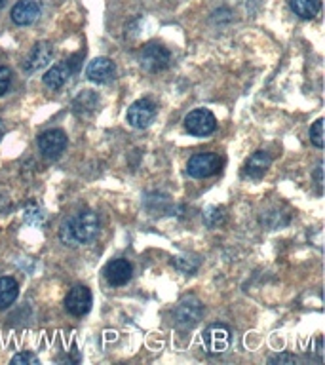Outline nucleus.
I'll use <instances>...</instances> for the list:
<instances>
[{
  "instance_id": "f257e3e1",
  "label": "nucleus",
  "mask_w": 325,
  "mask_h": 365,
  "mask_svg": "<svg viewBox=\"0 0 325 365\" xmlns=\"http://www.w3.org/2000/svg\"><path fill=\"white\" fill-rule=\"evenodd\" d=\"M99 234V217L96 211L82 210L74 215L67 217L59 228V240L65 245H84L90 244Z\"/></svg>"
},
{
  "instance_id": "f03ea898",
  "label": "nucleus",
  "mask_w": 325,
  "mask_h": 365,
  "mask_svg": "<svg viewBox=\"0 0 325 365\" xmlns=\"http://www.w3.org/2000/svg\"><path fill=\"white\" fill-rule=\"evenodd\" d=\"M202 314H204V304L196 299L194 295L185 297L171 312V318H173V324L181 329H190L194 325L198 324L202 319Z\"/></svg>"
},
{
  "instance_id": "7ed1b4c3",
  "label": "nucleus",
  "mask_w": 325,
  "mask_h": 365,
  "mask_svg": "<svg viewBox=\"0 0 325 365\" xmlns=\"http://www.w3.org/2000/svg\"><path fill=\"white\" fill-rule=\"evenodd\" d=\"M185 128L190 135L194 137H205L213 133L217 128L215 114L207 110V108H196L192 113L187 114L185 118Z\"/></svg>"
},
{
  "instance_id": "20e7f679",
  "label": "nucleus",
  "mask_w": 325,
  "mask_h": 365,
  "mask_svg": "<svg viewBox=\"0 0 325 365\" xmlns=\"http://www.w3.org/2000/svg\"><path fill=\"white\" fill-rule=\"evenodd\" d=\"M221 168V160L213 153H200L194 154L192 158L188 160L187 173L196 179H205V177L215 175Z\"/></svg>"
},
{
  "instance_id": "39448f33",
  "label": "nucleus",
  "mask_w": 325,
  "mask_h": 365,
  "mask_svg": "<svg viewBox=\"0 0 325 365\" xmlns=\"http://www.w3.org/2000/svg\"><path fill=\"white\" fill-rule=\"evenodd\" d=\"M139 61H141V67L145 68L147 73H158V71H164V68L170 67L171 56L164 46L148 44L143 48L141 56H139Z\"/></svg>"
},
{
  "instance_id": "423d86ee",
  "label": "nucleus",
  "mask_w": 325,
  "mask_h": 365,
  "mask_svg": "<svg viewBox=\"0 0 325 365\" xmlns=\"http://www.w3.org/2000/svg\"><path fill=\"white\" fill-rule=\"evenodd\" d=\"M38 148L42 156L50 160L59 158L63 150L67 148V135L63 130H48L40 133L38 137Z\"/></svg>"
},
{
  "instance_id": "0eeeda50",
  "label": "nucleus",
  "mask_w": 325,
  "mask_h": 365,
  "mask_svg": "<svg viewBox=\"0 0 325 365\" xmlns=\"http://www.w3.org/2000/svg\"><path fill=\"white\" fill-rule=\"evenodd\" d=\"M154 116H156V105L150 99H139L128 108V122L137 130L150 125Z\"/></svg>"
},
{
  "instance_id": "6e6552de",
  "label": "nucleus",
  "mask_w": 325,
  "mask_h": 365,
  "mask_svg": "<svg viewBox=\"0 0 325 365\" xmlns=\"http://www.w3.org/2000/svg\"><path fill=\"white\" fill-rule=\"evenodd\" d=\"M65 308L73 316H84L91 308V291L86 285H74L65 297Z\"/></svg>"
},
{
  "instance_id": "1a4fd4ad",
  "label": "nucleus",
  "mask_w": 325,
  "mask_h": 365,
  "mask_svg": "<svg viewBox=\"0 0 325 365\" xmlns=\"http://www.w3.org/2000/svg\"><path fill=\"white\" fill-rule=\"evenodd\" d=\"M230 329L225 324H211L204 331V344L210 354H221L228 348Z\"/></svg>"
},
{
  "instance_id": "9d476101",
  "label": "nucleus",
  "mask_w": 325,
  "mask_h": 365,
  "mask_svg": "<svg viewBox=\"0 0 325 365\" xmlns=\"http://www.w3.org/2000/svg\"><path fill=\"white\" fill-rule=\"evenodd\" d=\"M40 2L38 0H19L16 2V6L11 8V21L16 25H21V27H27V25H33L36 19L40 17Z\"/></svg>"
},
{
  "instance_id": "9b49d317",
  "label": "nucleus",
  "mask_w": 325,
  "mask_h": 365,
  "mask_svg": "<svg viewBox=\"0 0 325 365\" xmlns=\"http://www.w3.org/2000/svg\"><path fill=\"white\" fill-rule=\"evenodd\" d=\"M86 74L96 84H108L116 76V65L108 57H97V59L90 61V65L86 68Z\"/></svg>"
},
{
  "instance_id": "f8f14e48",
  "label": "nucleus",
  "mask_w": 325,
  "mask_h": 365,
  "mask_svg": "<svg viewBox=\"0 0 325 365\" xmlns=\"http://www.w3.org/2000/svg\"><path fill=\"white\" fill-rule=\"evenodd\" d=\"M74 68L76 67H74L73 59H68V61L65 59V61L53 65V67L44 74L42 82H44L46 88H50V90H59V88H63V86L67 84L68 78H71V74L74 73Z\"/></svg>"
},
{
  "instance_id": "ddd939ff",
  "label": "nucleus",
  "mask_w": 325,
  "mask_h": 365,
  "mask_svg": "<svg viewBox=\"0 0 325 365\" xmlns=\"http://www.w3.org/2000/svg\"><path fill=\"white\" fill-rule=\"evenodd\" d=\"M131 264L125 259H114L105 267V278L110 285H125L131 279Z\"/></svg>"
},
{
  "instance_id": "4468645a",
  "label": "nucleus",
  "mask_w": 325,
  "mask_h": 365,
  "mask_svg": "<svg viewBox=\"0 0 325 365\" xmlns=\"http://www.w3.org/2000/svg\"><path fill=\"white\" fill-rule=\"evenodd\" d=\"M272 164V156L267 153V150H257L249 156V160L245 162L244 175L249 177V179H261L264 173L268 171Z\"/></svg>"
},
{
  "instance_id": "2eb2a0df",
  "label": "nucleus",
  "mask_w": 325,
  "mask_h": 365,
  "mask_svg": "<svg viewBox=\"0 0 325 365\" xmlns=\"http://www.w3.org/2000/svg\"><path fill=\"white\" fill-rule=\"evenodd\" d=\"M51 56H53V50L48 42H38L34 44V48L29 53L27 61H25V68L27 71H38V68H44L48 63L51 61Z\"/></svg>"
},
{
  "instance_id": "dca6fc26",
  "label": "nucleus",
  "mask_w": 325,
  "mask_h": 365,
  "mask_svg": "<svg viewBox=\"0 0 325 365\" xmlns=\"http://www.w3.org/2000/svg\"><path fill=\"white\" fill-rule=\"evenodd\" d=\"M17 295H19V284L10 276H2L0 278V310L10 307Z\"/></svg>"
},
{
  "instance_id": "f3484780",
  "label": "nucleus",
  "mask_w": 325,
  "mask_h": 365,
  "mask_svg": "<svg viewBox=\"0 0 325 365\" xmlns=\"http://www.w3.org/2000/svg\"><path fill=\"white\" fill-rule=\"evenodd\" d=\"M289 4L301 19H314L321 10V0H289Z\"/></svg>"
},
{
  "instance_id": "a211bd4d",
  "label": "nucleus",
  "mask_w": 325,
  "mask_h": 365,
  "mask_svg": "<svg viewBox=\"0 0 325 365\" xmlns=\"http://www.w3.org/2000/svg\"><path fill=\"white\" fill-rule=\"evenodd\" d=\"M99 105V97L96 93H91L90 90L82 91V96H78V99L74 101V113H78L82 108V114L84 113H93Z\"/></svg>"
},
{
  "instance_id": "6ab92c4d",
  "label": "nucleus",
  "mask_w": 325,
  "mask_h": 365,
  "mask_svg": "<svg viewBox=\"0 0 325 365\" xmlns=\"http://www.w3.org/2000/svg\"><path fill=\"white\" fill-rule=\"evenodd\" d=\"M173 264H175L181 272L185 274H192L198 270L200 267V259L198 257H175V261H173Z\"/></svg>"
},
{
  "instance_id": "aec40b11",
  "label": "nucleus",
  "mask_w": 325,
  "mask_h": 365,
  "mask_svg": "<svg viewBox=\"0 0 325 365\" xmlns=\"http://www.w3.org/2000/svg\"><path fill=\"white\" fill-rule=\"evenodd\" d=\"M222 221H225V210H222V207H210V210L204 213V222L210 228L219 227Z\"/></svg>"
},
{
  "instance_id": "412c9836",
  "label": "nucleus",
  "mask_w": 325,
  "mask_h": 365,
  "mask_svg": "<svg viewBox=\"0 0 325 365\" xmlns=\"http://www.w3.org/2000/svg\"><path fill=\"white\" fill-rule=\"evenodd\" d=\"M310 141L314 143V147L324 148V118H318L310 128Z\"/></svg>"
},
{
  "instance_id": "4be33fe9",
  "label": "nucleus",
  "mask_w": 325,
  "mask_h": 365,
  "mask_svg": "<svg viewBox=\"0 0 325 365\" xmlns=\"http://www.w3.org/2000/svg\"><path fill=\"white\" fill-rule=\"evenodd\" d=\"M11 364H21V365H38L40 359L31 352H21V354H16L14 358H11Z\"/></svg>"
},
{
  "instance_id": "5701e85b",
  "label": "nucleus",
  "mask_w": 325,
  "mask_h": 365,
  "mask_svg": "<svg viewBox=\"0 0 325 365\" xmlns=\"http://www.w3.org/2000/svg\"><path fill=\"white\" fill-rule=\"evenodd\" d=\"M11 82V71L6 67H0V96H4Z\"/></svg>"
},
{
  "instance_id": "b1692460",
  "label": "nucleus",
  "mask_w": 325,
  "mask_h": 365,
  "mask_svg": "<svg viewBox=\"0 0 325 365\" xmlns=\"http://www.w3.org/2000/svg\"><path fill=\"white\" fill-rule=\"evenodd\" d=\"M270 364L295 365L296 364V358H295V356H291V354H278V356H274V358H270Z\"/></svg>"
},
{
  "instance_id": "393cba45",
  "label": "nucleus",
  "mask_w": 325,
  "mask_h": 365,
  "mask_svg": "<svg viewBox=\"0 0 325 365\" xmlns=\"http://www.w3.org/2000/svg\"><path fill=\"white\" fill-rule=\"evenodd\" d=\"M316 181L321 187V164H318V170H316Z\"/></svg>"
},
{
  "instance_id": "a878e982",
  "label": "nucleus",
  "mask_w": 325,
  "mask_h": 365,
  "mask_svg": "<svg viewBox=\"0 0 325 365\" xmlns=\"http://www.w3.org/2000/svg\"><path fill=\"white\" fill-rule=\"evenodd\" d=\"M2 133H4V124H2V120H0V139H2Z\"/></svg>"
},
{
  "instance_id": "bb28decb",
  "label": "nucleus",
  "mask_w": 325,
  "mask_h": 365,
  "mask_svg": "<svg viewBox=\"0 0 325 365\" xmlns=\"http://www.w3.org/2000/svg\"><path fill=\"white\" fill-rule=\"evenodd\" d=\"M4 2H6V0H0V8H2V6H4Z\"/></svg>"
}]
</instances>
